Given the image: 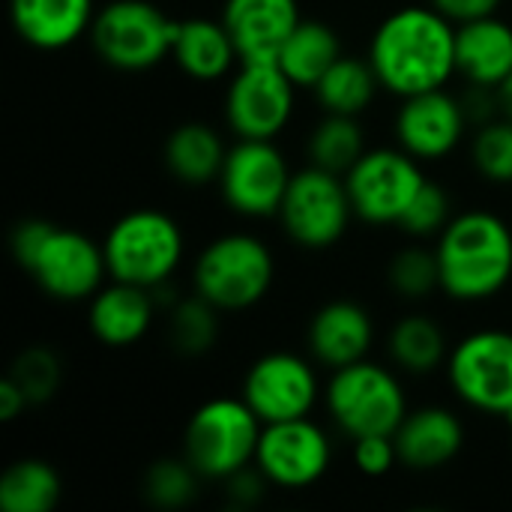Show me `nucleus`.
Here are the masks:
<instances>
[{
	"instance_id": "b1692460",
	"label": "nucleus",
	"mask_w": 512,
	"mask_h": 512,
	"mask_svg": "<svg viewBox=\"0 0 512 512\" xmlns=\"http://www.w3.org/2000/svg\"><path fill=\"white\" fill-rule=\"evenodd\" d=\"M225 156H228V147L222 135L210 123H201V120H186L177 129H171L162 147V159L171 177L192 189L216 183L222 174Z\"/></svg>"
},
{
	"instance_id": "412c9836",
	"label": "nucleus",
	"mask_w": 512,
	"mask_h": 512,
	"mask_svg": "<svg viewBox=\"0 0 512 512\" xmlns=\"http://www.w3.org/2000/svg\"><path fill=\"white\" fill-rule=\"evenodd\" d=\"M96 12L93 0H9L15 33L39 51H60L90 36Z\"/></svg>"
},
{
	"instance_id": "f257e3e1",
	"label": "nucleus",
	"mask_w": 512,
	"mask_h": 512,
	"mask_svg": "<svg viewBox=\"0 0 512 512\" xmlns=\"http://www.w3.org/2000/svg\"><path fill=\"white\" fill-rule=\"evenodd\" d=\"M366 57L381 87L399 99L447 87L459 75L456 24L432 3L402 6L375 27Z\"/></svg>"
},
{
	"instance_id": "bb28decb",
	"label": "nucleus",
	"mask_w": 512,
	"mask_h": 512,
	"mask_svg": "<svg viewBox=\"0 0 512 512\" xmlns=\"http://www.w3.org/2000/svg\"><path fill=\"white\" fill-rule=\"evenodd\" d=\"M381 90L378 72L372 69L369 57H354V54H342L327 72L324 78L315 84V99L321 105L324 114H348V117H360L363 111H369V105L375 102Z\"/></svg>"
},
{
	"instance_id": "e433bc0d",
	"label": "nucleus",
	"mask_w": 512,
	"mask_h": 512,
	"mask_svg": "<svg viewBox=\"0 0 512 512\" xmlns=\"http://www.w3.org/2000/svg\"><path fill=\"white\" fill-rule=\"evenodd\" d=\"M222 483H225V498H228V504L234 510H252V507H258L264 501V495H267V486H270V480L258 471V465H249V468L231 474Z\"/></svg>"
},
{
	"instance_id": "2eb2a0df",
	"label": "nucleus",
	"mask_w": 512,
	"mask_h": 512,
	"mask_svg": "<svg viewBox=\"0 0 512 512\" xmlns=\"http://www.w3.org/2000/svg\"><path fill=\"white\" fill-rule=\"evenodd\" d=\"M33 282L60 303L90 300L108 279L102 243L72 228H51L42 249L24 270Z\"/></svg>"
},
{
	"instance_id": "393cba45",
	"label": "nucleus",
	"mask_w": 512,
	"mask_h": 512,
	"mask_svg": "<svg viewBox=\"0 0 512 512\" xmlns=\"http://www.w3.org/2000/svg\"><path fill=\"white\" fill-rule=\"evenodd\" d=\"M342 39L339 33L318 18H303L294 33L288 36L285 48L279 51L276 63L282 72L300 87V90H315V84L324 78V72L342 57Z\"/></svg>"
},
{
	"instance_id": "f8f14e48",
	"label": "nucleus",
	"mask_w": 512,
	"mask_h": 512,
	"mask_svg": "<svg viewBox=\"0 0 512 512\" xmlns=\"http://www.w3.org/2000/svg\"><path fill=\"white\" fill-rule=\"evenodd\" d=\"M453 393L474 411L507 417L512 411V333L477 330L447 357Z\"/></svg>"
},
{
	"instance_id": "a878e982",
	"label": "nucleus",
	"mask_w": 512,
	"mask_h": 512,
	"mask_svg": "<svg viewBox=\"0 0 512 512\" xmlns=\"http://www.w3.org/2000/svg\"><path fill=\"white\" fill-rule=\"evenodd\" d=\"M387 351L393 366L414 378L438 372L441 366H447L450 357V345L441 324L423 312H408L393 324L387 336Z\"/></svg>"
},
{
	"instance_id": "423d86ee",
	"label": "nucleus",
	"mask_w": 512,
	"mask_h": 512,
	"mask_svg": "<svg viewBox=\"0 0 512 512\" xmlns=\"http://www.w3.org/2000/svg\"><path fill=\"white\" fill-rule=\"evenodd\" d=\"M264 423L246 399L219 396L195 408L183 429V456L204 480H228L255 465Z\"/></svg>"
},
{
	"instance_id": "0eeeda50",
	"label": "nucleus",
	"mask_w": 512,
	"mask_h": 512,
	"mask_svg": "<svg viewBox=\"0 0 512 512\" xmlns=\"http://www.w3.org/2000/svg\"><path fill=\"white\" fill-rule=\"evenodd\" d=\"M177 21L150 0H111L90 27L93 51L120 72H144L159 66L174 45Z\"/></svg>"
},
{
	"instance_id": "4be33fe9",
	"label": "nucleus",
	"mask_w": 512,
	"mask_h": 512,
	"mask_svg": "<svg viewBox=\"0 0 512 512\" xmlns=\"http://www.w3.org/2000/svg\"><path fill=\"white\" fill-rule=\"evenodd\" d=\"M456 69L468 84L498 90L512 75V24L501 15L459 24Z\"/></svg>"
},
{
	"instance_id": "cd10ccee",
	"label": "nucleus",
	"mask_w": 512,
	"mask_h": 512,
	"mask_svg": "<svg viewBox=\"0 0 512 512\" xmlns=\"http://www.w3.org/2000/svg\"><path fill=\"white\" fill-rule=\"evenodd\" d=\"M60 495V474L45 459H18L0 474L3 512H54Z\"/></svg>"
},
{
	"instance_id": "9b49d317",
	"label": "nucleus",
	"mask_w": 512,
	"mask_h": 512,
	"mask_svg": "<svg viewBox=\"0 0 512 512\" xmlns=\"http://www.w3.org/2000/svg\"><path fill=\"white\" fill-rule=\"evenodd\" d=\"M291 177L294 171L285 153L276 147V141L237 138L228 147L216 183L228 210L246 219H267V216H279Z\"/></svg>"
},
{
	"instance_id": "ddd939ff",
	"label": "nucleus",
	"mask_w": 512,
	"mask_h": 512,
	"mask_svg": "<svg viewBox=\"0 0 512 512\" xmlns=\"http://www.w3.org/2000/svg\"><path fill=\"white\" fill-rule=\"evenodd\" d=\"M243 399L267 426L312 417L324 399V387L306 357L291 351H270L249 366L243 378Z\"/></svg>"
},
{
	"instance_id": "39448f33",
	"label": "nucleus",
	"mask_w": 512,
	"mask_h": 512,
	"mask_svg": "<svg viewBox=\"0 0 512 512\" xmlns=\"http://www.w3.org/2000/svg\"><path fill=\"white\" fill-rule=\"evenodd\" d=\"M324 408L336 429L351 441L366 435H396L408 417V393L393 369L366 357L330 375Z\"/></svg>"
},
{
	"instance_id": "c85d7f7f",
	"label": "nucleus",
	"mask_w": 512,
	"mask_h": 512,
	"mask_svg": "<svg viewBox=\"0 0 512 512\" xmlns=\"http://www.w3.org/2000/svg\"><path fill=\"white\" fill-rule=\"evenodd\" d=\"M366 150V132L360 120L348 114H324L306 144L309 165H318L339 177H345Z\"/></svg>"
},
{
	"instance_id": "6ab92c4d",
	"label": "nucleus",
	"mask_w": 512,
	"mask_h": 512,
	"mask_svg": "<svg viewBox=\"0 0 512 512\" xmlns=\"http://www.w3.org/2000/svg\"><path fill=\"white\" fill-rule=\"evenodd\" d=\"M222 21L240 60H276L303 15L297 0H225Z\"/></svg>"
},
{
	"instance_id": "79ce46f5",
	"label": "nucleus",
	"mask_w": 512,
	"mask_h": 512,
	"mask_svg": "<svg viewBox=\"0 0 512 512\" xmlns=\"http://www.w3.org/2000/svg\"><path fill=\"white\" fill-rule=\"evenodd\" d=\"M507 426H510V432H512V411L507 414Z\"/></svg>"
},
{
	"instance_id": "6e6552de",
	"label": "nucleus",
	"mask_w": 512,
	"mask_h": 512,
	"mask_svg": "<svg viewBox=\"0 0 512 512\" xmlns=\"http://www.w3.org/2000/svg\"><path fill=\"white\" fill-rule=\"evenodd\" d=\"M351 219L357 216L345 177L330 174L318 165L294 171L285 201L279 207V222L294 246L324 252L348 234Z\"/></svg>"
},
{
	"instance_id": "aec40b11",
	"label": "nucleus",
	"mask_w": 512,
	"mask_h": 512,
	"mask_svg": "<svg viewBox=\"0 0 512 512\" xmlns=\"http://www.w3.org/2000/svg\"><path fill=\"white\" fill-rule=\"evenodd\" d=\"M156 312L159 306L150 288L111 279L90 297L87 327L102 345L129 348V345H138L150 333Z\"/></svg>"
},
{
	"instance_id": "7c9ffc66",
	"label": "nucleus",
	"mask_w": 512,
	"mask_h": 512,
	"mask_svg": "<svg viewBox=\"0 0 512 512\" xmlns=\"http://www.w3.org/2000/svg\"><path fill=\"white\" fill-rule=\"evenodd\" d=\"M387 282H390L393 294H399L402 300H411V303H420V300L432 297L435 291H441V267H438L435 249H429L423 243L399 249L390 258Z\"/></svg>"
},
{
	"instance_id": "72a5a7b5",
	"label": "nucleus",
	"mask_w": 512,
	"mask_h": 512,
	"mask_svg": "<svg viewBox=\"0 0 512 512\" xmlns=\"http://www.w3.org/2000/svg\"><path fill=\"white\" fill-rule=\"evenodd\" d=\"M9 378L24 390L30 405H45L60 390L63 372H60V360L54 357V351H48L42 345H33V348H24L15 357V363L9 369Z\"/></svg>"
},
{
	"instance_id": "7ed1b4c3",
	"label": "nucleus",
	"mask_w": 512,
	"mask_h": 512,
	"mask_svg": "<svg viewBox=\"0 0 512 512\" xmlns=\"http://www.w3.org/2000/svg\"><path fill=\"white\" fill-rule=\"evenodd\" d=\"M276 279V258L270 246L246 231H231L210 240L192 267L195 294L219 312H246L258 306Z\"/></svg>"
},
{
	"instance_id": "a211bd4d",
	"label": "nucleus",
	"mask_w": 512,
	"mask_h": 512,
	"mask_svg": "<svg viewBox=\"0 0 512 512\" xmlns=\"http://www.w3.org/2000/svg\"><path fill=\"white\" fill-rule=\"evenodd\" d=\"M393 438L399 450V465L417 474H432L456 462L465 447V426L456 411L444 405H426L408 411Z\"/></svg>"
},
{
	"instance_id": "2f4dec72",
	"label": "nucleus",
	"mask_w": 512,
	"mask_h": 512,
	"mask_svg": "<svg viewBox=\"0 0 512 512\" xmlns=\"http://www.w3.org/2000/svg\"><path fill=\"white\" fill-rule=\"evenodd\" d=\"M201 480L204 477L192 468V462L186 456L159 459L144 471V498L156 510H183V507H189L195 501Z\"/></svg>"
},
{
	"instance_id": "a19ab883",
	"label": "nucleus",
	"mask_w": 512,
	"mask_h": 512,
	"mask_svg": "<svg viewBox=\"0 0 512 512\" xmlns=\"http://www.w3.org/2000/svg\"><path fill=\"white\" fill-rule=\"evenodd\" d=\"M498 102H501V114L512 120V75L498 87Z\"/></svg>"
},
{
	"instance_id": "20e7f679",
	"label": "nucleus",
	"mask_w": 512,
	"mask_h": 512,
	"mask_svg": "<svg viewBox=\"0 0 512 512\" xmlns=\"http://www.w3.org/2000/svg\"><path fill=\"white\" fill-rule=\"evenodd\" d=\"M108 279L159 288L183 264L186 240L174 216L144 207L123 213L102 240Z\"/></svg>"
},
{
	"instance_id": "5701e85b",
	"label": "nucleus",
	"mask_w": 512,
	"mask_h": 512,
	"mask_svg": "<svg viewBox=\"0 0 512 512\" xmlns=\"http://www.w3.org/2000/svg\"><path fill=\"white\" fill-rule=\"evenodd\" d=\"M171 57L192 81H222L240 66V51L219 18H186L177 21Z\"/></svg>"
},
{
	"instance_id": "58836bf2",
	"label": "nucleus",
	"mask_w": 512,
	"mask_h": 512,
	"mask_svg": "<svg viewBox=\"0 0 512 512\" xmlns=\"http://www.w3.org/2000/svg\"><path fill=\"white\" fill-rule=\"evenodd\" d=\"M429 3L444 18H450L459 27V24H468V21H477V18L498 15V9H501L504 0H429Z\"/></svg>"
},
{
	"instance_id": "473e14b6",
	"label": "nucleus",
	"mask_w": 512,
	"mask_h": 512,
	"mask_svg": "<svg viewBox=\"0 0 512 512\" xmlns=\"http://www.w3.org/2000/svg\"><path fill=\"white\" fill-rule=\"evenodd\" d=\"M471 162L477 174L495 186H512V120L498 114L477 126L471 141Z\"/></svg>"
},
{
	"instance_id": "f03ea898",
	"label": "nucleus",
	"mask_w": 512,
	"mask_h": 512,
	"mask_svg": "<svg viewBox=\"0 0 512 512\" xmlns=\"http://www.w3.org/2000/svg\"><path fill=\"white\" fill-rule=\"evenodd\" d=\"M441 294L456 303L498 297L512 279V228L492 210H465L435 237Z\"/></svg>"
},
{
	"instance_id": "1a4fd4ad",
	"label": "nucleus",
	"mask_w": 512,
	"mask_h": 512,
	"mask_svg": "<svg viewBox=\"0 0 512 512\" xmlns=\"http://www.w3.org/2000/svg\"><path fill=\"white\" fill-rule=\"evenodd\" d=\"M297 90L276 60H240L225 90V126L237 138L276 141L294 117Z\"/></svg>"
},
{
	"instance_id": "4468645a",
	"label": "nucleus",
	"mask_w": 512,
	"mask_h": 512,
	"mask_svg": "<svg viewBox=\"0 0 512 512\" xmlns=\"http://www.w3.org/2000/svg\"><path fill=\"white\" fill-rule=\"evenodd\" d=\"M255 465L276 489H309L330 471L333 441L312 417L267 423L261 429Z\"/></svg>"
},
{
	"instance_id": "9d476101",
	"label": "nucleus",
	"mask_w": 512,
	"mask_h": 512,
	"mask_svg": "<svg viewBox=\"0 0 512 512\" xmlns=\"http://www.w3.org/2000/svg\"><path fill=\"white\" fill-rule=\"evenodd\" d=\"M426 180L429 177L423 174V162L399 144L366 150L360 162L345 174L354 216L372 228L399 225Z\"/></svg>"
},
{
	"instance_id": "c756f323",
	"label": "nucleus",
	"mask_w": 512,
	"mask_h": 512,
	"mask_svg": "<svg viewBox=\"0 0 512 512\" xmlns=\"http://www.w3.org/2000/svg\"><path fill=\"white\" fill-rule=\"evenodd\" d=\"M168 339L183 357H204L219 339V309L201 294L180 297L168 309Z\"/></svg>"
},
{
	"instance_id": "dca6fc26",
	"label": "nucleus",
	"mask_w": 512,
	"mask_h": 512,
	"mask_svg": "<svg viewBox=\"0 0 512 512\" xmlns=\"http://www.w3.org/2000/svg\"><path fill=\"white\" fill-rule=\"evenodd\" d=\"M471 120L465 102L447 87L405 96L396 111V144L420 162H441L462 144Z\"/></svg>"
},
{
	"instance_id": "f704fd0d",
	"label": "nucleus",
	"mask_w": 512,
	"mask_h": 512,
	"mask_svg": "<svg viewBox=\"0 0 512 512\" xmlns=\"http://www.w3.org/2000/svg\"><path fill=\"white\" fill-rule=\"evenodd\" d=\"M453 198L450 192L435 183V180H426L423 189L417 192V198L411 201V207L405 210V216L399 219V231L414 237V240H429V237H438L450 219H453Z\"/></svg>"
},
{
	"instance_id": "c9c22d12",
	"label": "nucleus",
	"mask_w": 512,
	"mask_h": 512,
	"mask_svg": "<svg viewBox=\"0 0 512 512\" xmlns=\"http://www.w3.org/2000/svg\"><path fill=\"white\" fill-rule=\"evenodd\" d=\"M354 465L363 477H387L396 465H399V450H396V438L393 435H366L354 441Z\"/></svg>"
},
{
	"instance_id": "4c0bfd02",
	"label": "nucleus",
	"mask_w": 512,
	"mask_h": 512,
	"mask_svg": "<svg viewBox=\"0 0 512 512\" xmlns=\"http://www.w3.org/2000/svg\"><path fill=\"white\" fill-rule=\"evenodd\" d=\"M51 222L48 219H24L12 228V237H9V252L15 258V264L21 270L30 267V261L36 258V252L42 249L45 237L51 234Z\"/></svg>"
},
{
	"instance_id": "f3484780",
	"label": "nucleus",
	"mask_w": 512,
	"mask_h": 512,
	"mask_svg": "<svg viewBox=\"0 0 512 512\" xmlns=\"http://www.w3.org/2000/svg\"><path fill=\"white\" fill-rule=\"evenodd\" d=\"M372 345H375V321L366 312V306L354 300L324 303L312 315L306 330L309 357L330 372L366 360Z\"/></svg>"
},
{
	"instance_id": "ea45409f",
	"label": "nucleus",
	"mask_w": 512,
	"mask_h": 512,
	"mask_svg": "<svg viewBox=\"0 0 512 512\" xmlns=\"http://www.w3.org/2000/svg\"><path fill=\"white\" fill-rule=\"evenodd\" d=\"M27 408H30V402H27L24 390L6 375V378L0 381V420H3V423H12V420H18L21 411H27Z\"/></svg>"
}]
</instances>
